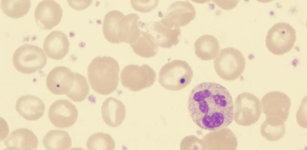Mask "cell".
<instances>
[{
    "instance_id": "cell-1",
    "label": "cell",
    "mask_w": 307,
    "mask_h": 150,
    "mask_svg": "<svg viewBox=\"0 0 307 150\" xmlns=\"http://www.w3.org/2000/svg\"><path fill=\"white\" fill-rule=\"evenodd\" d=\"M188 109L193 122L198 127L210 131L229 125L233 121L234 106L228 90L220 84L200 83L190 93Z\"/></svg>"
},
{
    "instance_id": "cell-2",
    "label": "cell",
    "mask_w": 307,
    "mask_h": 150,
    "mask_svg": "<svg viewBox=\"0 0 307 150\" xmlns=\"http://www.w3.org/2000/svg\"><path fill=\"white\" fill-rule=\"evenodd\" d=\"M119 72L117 61L107 56L95 57L87 69L88 78L92 88L103 95H109L117 88Z\"/></svg>"
},
{
    "instance_id": "cell-3",
    "label": "cell",
    "mask_w": 307,
    "mask_h": 150,
    "mask_svg": "<svg viewBox=\"0 0 307 150\" xmlns=\"http://www.w3.org/2000/svg\"><path fill=\"white\" fill-rule=\"evenodd\" d=\"M193 76V70L187 62L175 59L162 67L159 72L158 81L165 89L178 91L187 87Z\"/></svg>"
},
{
    "instance_id": "cell-4",
    "label": "cell",
    "mask_w": 307,
    "mask_h": 150,
    "mask_svg": "<svg viewBox=\"0 0 307 150\" xmlns=\"http://www.w3.org/2000/svg\"><path fill=\"white\" fill-rule=\"evenodd\" d=\"M215 70L222 79L231 81L238 78L243 73L246 60L242 52L233 47L221 49L214 61Z\"/></svg>"
},
{
    "instance_id": "cell-5",
    "label": "cell",
    "mask_w": 307,
    "mask_h": 150,
    "mask_svg": "<svg viewBox=\"0 0 307 150\" xmlns=\"http://www.w3.org/2000/svg\"><path fill=\"white\" fill-rule=\"evenodd\" d=\"M12 60L13 65L18 71L29 74L43 68L47 64V57L41 48L25 44L15 51Z\"/></svg>"
},
{
    "instance_id": "cell-6",
    "label": "cell",
    "mask_w": 307,
    "mask_h": 150,
    "mask_svg": "<svg viewBox=\"0 0 307 150\" xmlns=\"http://www.w3.org/2000/svg\"><path fill=\"white\" fill-rule=\"evenodd\" d=\"M296 40L295 30L289 23L280 22L268 30L265 42L268 50L276 55H282L293 47Z\"/></svg>"
},
{
    "instance_id": "cell-7",
    "label": "cell",
    "mask_w": 307,
    "mask_h": 150,
    "mask_svg": "<svg viewBox=\"0 0 307 150\" xmlns=\"http://www.w3.org/2000/svg\"><path fill=\"white\" fill-rule=\"evenodd\" d=\"M262 108L266 115L265 120L275 124H284L291 106V100L285 93L273 91L265 94L261 99Z\"/></svg>"
},
{
    "instance_id": "cell-8",
    "label": "cell",
    "mask_w": 307,
    "mask_h": 150,
    "mask_svg": "<svg viewBox=\"0 0 307 150\" xmlns=\"http://www.w3.org/2000/svg\"><path fill=\"white\" fill-rule=\"evenodd\" d=\"M156 75L148 65L130 64L125 67L120 74V81L125 87L133 92L148 88L154 83Z\"/></svg>"
},
{
    "instance_id": "cell-9",
    "label": "cell",
    "mask_w": 307,
    "mask_h": 150,
    "mask_svg": "<svg viewBox=\"0 0 307 150\" xmlns=\"http://www.w3.org/2000/svg\"><path fill=\"white\" fill-rule=\"evenodd\" d=\"M235 108L237 121L240 124L249 126L259 119L262 110L259 99L250 93L240 94L235 102Z\"/></svg>"
},
{
    "instance_id": "cell-10",
    "label": "cell",
    "mask_w": 307,
    "mask_h": 150,
    "mask_svg": "<svg viewBox=\"0 0 307 150\" xmlns=\"http://www.w3.org/2000/svg\"><path fill=\"white\" fill-rule=\"evenodd\" d=\"M196 14L194 6L189 1H177L169 7L161 21L167 27L180 28L193 20Z\"/></svg>"
},
{
    "instance_id": "cell-11",
    "label": "cell",
    "mask_w": 307,
    "mask_h": 150,
    "mask_svg": "<svg viewBox=\"0 0 307 150\" xmlns=\"http://www.w3.org/2000/svg\"><path fill=\"white\" fill-rule=\"evenodd\" d=\"M78 115L75 106L66 99H59L50 106L48 116L51 123L60 128L70 127L75 123Z\"/></svg>"
},
{
    "instance_id": "cell-12",
    "label": "cell",
    "mask_w": 307,
    "mask_h": 150,
    "mask_svg": "<svg viewBox=\"0 0 307 150\" xmlns=\"http://www.w3.org/2000/svg\"><path fill=\"white\" fill-rule=\"evenodd\" d=\"M63 13L61 6L56 1L43 0L37 4L34 15L36 22L40 28L50 30L61 21Z\"/></svg>"
},
{
    "instance_id": "cell-13",
    "label": "cell",
    "mask_w": 307,
    "mask_h": 150,
    "mask_svg": "<svg viewBox=\"0 0 307 150\" xmlns=\"http://www.w3.org/2000/svg\"><path fill=\"white\" fill-rule=\"evenodd\" d=\"M47 86L52 93L56 95H67L72 88L75 81V73L63 66H56L48 74Z\"/></svg>"
},
{
    "instance_id": "cell-14",
    "label": "cell",
    "mask_w": 307,
    "mask_h": 150,
    "mask_svg": "<svg viewBox=\"0 0 307 150\" xmlns=\"http://www.w3.org/2000/svg\"><path fill=\"white\" fill-rule=\"evenodd\" d=\"M147 31L154 43L160 47L169 48L179 43L181 35L180 28L167 27L160 20L152 23Z\"/></svg>"
},
{
    "instance_id": "cell-15",
    "label": "cell",
    "mask_w": 307,
    "mask_h": 150,
    "mask_svg": "<svg viewBox=\"0 0 307 150\" xmlns=\"http://www.w3.org/2000/svg\"><path fill=\"white\" fill-rule=\"evenodd\" d=\"M70 46L69 41L64 33L59 31H54L45 38L43 48L49 58L59 60L68 53Z\"/></svg>"
},
{
    "instance_id": "cell-16",
    "label": "cell",
    "mask_w": 307,
    "mask_h": 150,
    "mask_svg": "<svg viewBox=\"0 0 307 150\" xmlns=\"http://www.w3.org/2000/svg\"><path fill=\"white\" fill-rule=\"evenodd\" d=\"M15 109L19 114L26 120L36 121L43 116L45 105L42 100L38 97L25 95L17 100Z\"/></svg>"
},
{
    "instance_id": "cell-17",
    "label": "cell",
    "mask_w": 307,
    "mask_h": 150,
    "mask_svg": "<svg viewBox=\"0 0 307 150\" xmlns=\"http://www.w3.org/2000/svg\"><path fill=\"white\" fill-rule=\"evenodd\" d=\"M4 143L8 149L32 150L37 148L38 141L32 131L21 128L12 131Z\"/></svg>"
},
{
    "instance_id": "cell-18",
    "label": "cell",
    "mask_w": 307,
    "mask_h": 150,
    "mask_svg": "<svg viewBox=\"0 0 307 150\" xmlns=\"http://www.w3.org/2000/svg\"><path fill=\"white\" fill-rule=\"evenodd\" d=\"M101 113L105 123L110 127H116L121 125L125 119L126 107L120 100L109 97L103 103Z\"/></svg>"
},
{
    "instance_id": "cell-19",
    "label": "cell",
    "mask_w": 307,
    "mask_h": 150,
    "mask_svg": "<svg viewBox=\"0 0 307 150\" xmlns=\"http://www.w3.org/2000/svg\"><path fill=\"white\" fill-rule=\"evenodd\" d=\"M139 17L135 13L124 15L118 25V38L120 43L130 44L135 42L141 35L139 26Z\"/></svg>"
},
{
    "instance_id": "cell-20",
    "label": "cell",
    "mask_w": 307,
    "mask_h": 150,
    "mask_svg": "<svg viewBox=\"0 0 307 150\" xmlns=\"http://www.w3.org/2000/svg\"><path fill=\"white\" fill-rule=\"evenodd\" d=\"M194 52L197 57L203 61L212 60L219 53L220 45L217 39L212 35H203L194 43Z\"/></svg>"
},
{
    "instance_id": "cell-21",
    "label": "cell",
    "mask_w": 307,
    "mask_h": 150,
    "mask_svg": "<svg viewBox=\"0 0 307 150\" xmlns=\"http://www.w3.org/2000/svg\"><path fill=\"white\" fill-rule=\"evenodd\" d=\"M47 150H67L71 147L72 141L69 134L65 131L52 130L48 131L42 141Z\"/></svg>"
},
{
    "instance_id": "cell-22",
    "label": "cell",
    "mask_w": 307,
    "mask_h": 150,
    "mask_svg": "<svg viewBox=\"0 0 307 150\" xmlns=\"http://www.w3.org/2000/svg\"><path fill=\"white\" fill-rule=\"evenodd\" d=\"M124 15L122 12L115 10L109 11L105 15L103 24V31L105 39L109 42L120 43L118 35V25Z\"/></svg>"
},
{
    "instance_id": "cell-23",
    "label": "cell",
    "mask_w": 307,
    "mask_h": 150,
    "mask_svg": "<svg viewBox=\"0 0 307 150\" xmlns=\"http://www.w3.org/2000/svg\"><path fill=\"white\" fill-rule=\"evenodd\" d=\"M130 45L136 54L144 58L155 56L158 51L157 45L149 34L143 31H141L138 39Z\"/></svg>"
},
{
    "instance_id": "cell-24",
    "label": "cell",
    "mask_w": 307,
    "mask_h": 150,
    "mask_svg": "<svg viewBox=\"0 0 307 150\" xmlns=\"http://www.w3.org/2000/svg\"><path fill=\"white\" fill-rule=\"evenodd\" d=\"M31 5L30 0H1L0 6L3 13L8 17L18 19L26 15Z\"/></svg>"
},
{
    "instance_id": "cell-25",
    "label": "cell",
    "mask_w": 307,
    "mask_h": 150,
    "mask_svg": "<svg viewBox=\"0 0 307 150\" xmlns=\"http://www.w3.org/2000/svg\"><path fill=\"white\" fill-rule=\"evenodd\" d=\"M89 92L90 87L86 78L79 73H75L74 84L67 96L74 102H80L86 99Z\"/></svg>"
},
{
    "instance_id": "cell-26",
    "label": "cell",
    "mask_w": 307,
    "mask_h": 150,
    "mask_svg": "<svg viewBox=\"0 0 307 150\" xmlns=\"http://www.w3.org/2000/svg\"><path fill=\"white\" fill-rule=\"evenodd\" d=\"M86 145L87 149L89 150H113L115 148V142L110 135L98 132L88 138Z\"/></svg>"
},
{
    "instance_id": "cell-27",
    "label": "cell",
    "mask_w": 307,
    "mask_h": 150,
    "mask_svg": "<svg viewBox=\"0 0 307 150\" xmlns=\"http://www.w3.org/2000/svg\"><path fill=\"white\" fill-rule=\"evenodd\" d=\"M260 131L262 136L270 141L280 140L284 136L286 131L284 124L275 125L265 120L261 124Z\"/></svg>"
},
{
    "instance_id": "cell-28",
    "label": "cell",
    "mask_w": 307,
    "mask_h": 150,
    "mask_svg": "<svg viewBox=\"0 0 307 150\" xmlns=\"http://www.w3.org/2000/svg\"><path fill=\"white\" fill-rule=\"evenodd\" d=\"M131 3L132 8L135 10L142 13H147L156 7L159 1L131 0Z\"/></svg>"
},
{
    "instance_id": "cell-29",
    "label": "cell",
    "mask_w": 307,
    "mask_h": 150,
    "mask_svg": "<svg viewBox=\"0 0 307 150\" xmlns=\"http://www.w3.org/2000/svg\"><path fill=\"white\" fill-rule=\"evenodd\" d=\"M304 98L302 101L301 104L296 114V119L299 125L302 127L306 128V118L305 117L304 113L306 110V101L305 103Z\"/></svg>"
},
{
    "instance_id": "cell-30",
    "label": "cell",
    "mask_w": 307,
    "mask_h": 150,
    "mask_svg": "<svg viewBox=\"0 0 307 150\" xmlns=\"http://www.w3.org/2000/svg\"><path fill=\"white\" fill-rule=\"evenodd\" d=\"M69 5L73 8L77 10H82L87 8L92 3V0H68Z\"/></svg>"
}]
</instances>
